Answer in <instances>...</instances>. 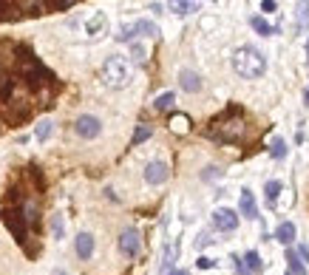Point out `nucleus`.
<instances>
[{
	"label": "nucleus",
	"instance_id": "1",
	"mask_svg": "<svg viewBox=\"0 0 309 275\" xmlns=\"http://www.w3.org/2000/svg\"><path fill=\"white\" fill-rule=\"evenodd\" d=\"M233 71L244 80H258L261 74L267 71V60L253 46H241V49L233 51Z\"/></svg>",
	"mask_w": 309,
	"mask_h": 275
},
{
	"label": "nucleus",
	"instance_id": "2",
	"mask_svg": "<svg viewBox=\"0 0 309 275\" xmlns=\"http://www.w3.org/2000/svg\"><path fill=\"white\" fill-rule=\"evenodd\" d=\"M131 80H134V62L131 60L114 54L102 62V82L108 88H125L131 86Z\"/></svg>",
	"mask_w": 309,
	"mask_h": 275
},
{
	"label": "nucleus",
	"instance_id": "3",
	"mask_svg": "<svg viewBox=\"0 0 309 275\" xmlns=\"http://www.w3.org/2000/svg\"><path fill=\"white\" fill-rule=\"evenodd\" d=\"M74 131H77L83 139H97L99 131H102V122H99L97 116H91V114H83V116L74 119Z\"/></svg>",
	"mask_w": 309,
	"mask_h": 275
},
{
	"label": "nucleus",
	"instance_id": "4",
	"mask_svg": "<svg viewBox=\"0 0 309 275\" xmlns=\"http://www.w3.org/2000/svg\"><path fill=\"white\" fill-rule=\"evenodd\" d=\"M210 219H213V227H216V230H224V232H230L238 227V213L230 207H216Z\"/></svg>",
	"mask_w": 309,
	"mask_h": 275
},
{
	"label": "nucleus",
	"instance_id": "5",
	"mask_svg": "<svg viewBox=\"0 0 309 275\" xmlns=\"http://www.w3.org/2000/svg\"><path fill=\"white\" fill-rule=\"evenodd\" d=\"M168 176H170V167L164 159H151L145 165V182L148 184H164Z\"/></svg>",
	"mask_w": 309,
	"mask_h": 275
},
{
	"label": "nucleus",
	"instance_id": "6",
	"mask_svg": "<svg viewBox=\"0 0 309 275\" xmlns=\"http://www.w3.org/2000/svg\"><path fill=\"white\" fill-rule=\"evenodd\" d=\"M142 247V236L139 230H134V227H128V230L119 232V250L125 252V256H136Z\"/></svg>",
	"mask_w": 309,
	"mask_h": 275
},
{
	"label": "nucleus",
	"instance_id": "7",
	"mask_svg": "<svg viewBox=\"0 0 309 275\" xmlns=\"http://www.w3.org/2000/svg\"><path fill=\"white\" fill-rule=\"evenodd\" d=\"M136 34H148V37H156L159 31H156V26L151 23V20H139V23H131V26H125V29L119 31V40H134Z\"/></svg>",
	"mask_w": 309,
	"mask_h": 275
},
{
	"label": "nucleus",
	"instance_id": "8",
	"mask_svg": "<svg viewBox=\"0 0 309 275\" xmlns=\"http://www.w3.org/2000/svg\"><path fill=\"white\" fill-rule=\"evenodd\" d=\"M74 250H77V258L88 261L94 256V236L91 232H77V239H74Z\"/></svg>",
	"mask_w": 309,
	"mask_h": 275
},
{
	"label": "nucleus",
	"instance_id": "9",
	"mask_svg": "<svg viewBox=\"0 0 309 275\" xmlns=\"http://www.w3.org/2000/svg\"><path fill=\"white\" fill-rule=\"evenodd\" d=\"M168 6H170V12H173V14H179V17H188V14H196V12H199L201 3H199V0H170Z\"/></svg>",
	"mask_w": 309,
	"mask_h": 275
},
{
	"label": "nucleus",
	"instance_id": "10",
	"mask_svg": "<svg viewBox=\"0 0 309 275\" xmlns=\"http://www.w3.org/2000/svg\"><path fill=\"white\" fill-rule=\"evenodd\" d=\"M241 216H244V219H250V221L258 219V204H255V196L250 193L247 187L241 190Z\"/></svg>",
	"mask_w": 309,
	"mask_h": 275
},
{
	"label": "nucleus",
	"instance_id": "11",
	"mask_svg": "<svg viewBox=\"0 0 309 275\" xmlns=\"http://www.w3.org/2000/svg\"><path fill=\"white\" fill-rule=\"evenodd\" d=\"M179 82H182V88L188 94H196L201 88V80H199V74L196 71H190V68H184L182 74H179Z\"/></svg>",
	"mask_w": 309,
	"mask_h": 275
},
{
	"label": "nucleus",
	"instance_id": "12",
	"mask_svg": "<svg viewBox=\"0 0 309 275\" xmlns=\"http://www.w3.org/2000/svg\"><path fill=\"white\" fill-rule=\"evenodd\" d=\"M295 232H298V230H295V224H292V221H281L278 230H275V239H278L284 247H290L292 241H295Z\"/></svg>",
	"mask_w": 309,
	"mask_h": 275
},
{
	"label": "nucleus",
	"instance_id": "13",
	"mask_svg": "<svg viewBox=\"0 0 309 275\" xmlns=\"http://www.w3.org/2000/svg\"><path fill=\"white\" fill-rule=\"evenodd\" d=\"M105 26H108V20H105V14L102 12H97L91 20H88V34L91 37H99V34H105Z\"/></svg>",
	"mask_w": 309,
	"mask_h": 275
},
{
	"label": "nucleus",
	"instance_id": "14",
	"mask_svg": "<svg viewBox=\"0 0 309 275\" xmlns=\"http://www.w3.org/2000/svg\"><path fill=\"white\" fill-rule=\"evenodd\" d=\"M286 264H290V275H306V267L301 264V258L292 250H286Z\"/></svg>",
	"mask_w": 309,
	"mask_h": 275
},
{
	"label": "nucleus",
	"instance_id": "15",
	"mask_svg": "<svg viewBox=\"0 0 309 275\" xmlns=\"http://www.w3.org/2000/svg\"><path fill=\"white\" fill-rule=\"evenodd\" d=\"M250 26H253V29L258 31L261 37H270V34H275V29H273V26H270L264 17H250Z\"/></svg>",
	"mask_w": 309,
	"mask_h": 275
},
{
	"label": "nucleus",
	"instance_id": "16",
	"mask_svg": "<svg viewBox=\"0 0 309 275\" xmlns=\"http://www.w3.org/2000/svg\"><path fill=\"white\" fill-rule=\"evenodd\" d=\"M176 256H179V247H176V244H168V247H164V258H162V272H164V275L170 272V264L176 261Z\"/></svg>",
	"mask_w": 309,
	"mask_h": 275
},
{
	"label": "nucleus",
	"instance_id": "17",
	"mask_svg": "<svg viewBox=\"0 0 309 275\" xmlns=\"http://www.w3.org/2000/svg\"><path fill=\"white\" fill-rule=\"evenodd\" d=\"M173 102H176V94L164 91L162 97H156V102H153V108H156V111H168V108H173Z\"/></svg>",
	"mask_w": 309,
	"mask_h": 275
},
{
	"label": "nucleus",
	"instance_id": "18",
	"mask_svg": "<svg viewBox=\"0 0 309 275\" xmlns=\"http://www.w3.org/2000/svg\"><path fill=\"white\" fill-rule=\"evenodd\" d=\"M295 20H298V26L309 23V0H301V3L295 6Z\"/></svg>",
	"mask_w": 309,
	"mask_h": 275
},
{
	"label": "nucleus",
	"instance_id": "19",
	"mask_svg": "<svg viewBox=\"0 0 309 275\" xmlns=\"http://www.w3.org/2000/svg\"><path fill=\"white\" fill-rule=\"evenodd\" d=\"M131 57H134V62H145L148 60L145 43H131Z\"/></svg>",
	"mask_w": 309,
	"mask_h": 275
},
{
	"label": "nucleus",
	"instance_id": "20",
	"mask_svg": "<svg viewBox=\"0 0 309 275\" xmlns=\"http://www.w3.org/2000/svg\"><path fill=\"white\" fill-rule=\"evenodd\" d=\"M51 236H54V239H63V236H66V230H63V213L51 216Z\"/></svg>",
	"mask_w": 309,
	"mask_h": 275
},
{
	"label": "nucleus",
	"instance_id": "21",
	"mask_svg": "<svg viewBox=\"0 0 309 275\" xmlns=\"http://www.w3.org/2000/svg\"><path fill=\"white\" fill-rule=\"evenodd\" d=\"M281 187H284V184H281L278 179H273V182H267V202H270V204H275V199H278Z\"/></svg>",
	"mask_w": 309,
	"mask_h": 275
},
{
	"label": "nucleus",
	"instance_id": "22",
	"mask_svg": "<svg viewBox=\"0 0 309 275\" xmlns=\"http://www.w3.org/2000/svg\"><path fill=\"white\" fill-rule=\"evenodd\" d=\"M34 136H37V139H40V142H46V139H49V136H51V122H49V119H43V122L37 125Z\"/></svg>",
	"mask_w": 309,
	"mask_h": 275
},
{
	"label": "nucleus",
	"instance_id": "23",
	"mask_svg": "<svg viewBox=\"0 0 309 275\" xmlns=\"http://www.w3.org/2000/svg\"><path fill=\"white\" fill-rule=\"evenodd\" d=\"M244 264H247L250 272H258V269H261V258H258V252H247V256H244Z\"/></svg>",
	"mask_w": 309,
	"mask_h": 275
},
{
	"label": "nucleus",
	"instance_id": "24",
	"mask_svg": "<svg viewBox=\"0 0 309 275\" xmlns=\"http://www.w3.org/2000/svg\"><path fill=\"white\" fill-rule=\"evenodd\" d=\"M145 139H151V128H148V125H139V128L134 131V145H142Z\"/></svg>",
	"mask_w": 309,
	"mask_h": 275
},
{
	"label": "nucleus",
	"instance_id": "25",
	"mask_svg": "<svg viewBox=\"0 0 309 275\" xmlns=\"http://www.w3.org/2000/svg\"><path fill=\"white\" fill-rule=\"evenodd\" d=\"M284 156H286V145L275 136L273 139V159H284Z\"/></svg>",
	"mask_w": 309,
	"mask_h": 275
},
{
	"label": "nucleus",
	"instance_id": "26",
	"mask_svg": "<svg viewBox=\"0 0 309 275\" xmlns=\"http://www.w3.org/2000/svg\"><path fill=\"white\" fill-rule=\"evenodd\" d=\"M233 264H236V275H250V269H247V264H244V258L233 256Z\"/></svg>",
	"mask_w": 309,
	"mask_h": 275
},
{
	"label": "nucleus",
	"instance_id": "27",
	"mask_svg": "<svg viewBox=\"0 0 309 275\" xmlns=\"http://www.w3.org/2000/svg\"><path fill=\"white\" fill-rule=\"evenodd\" d=\"M292 252H295V256L301 258V261H306V264H309V247H306V244H298Z\"/></svg>",
	"mask_w": 309,
	"mask_h": 275
},
{
	"label": "nucleus",
	"instance_id": "28",
	"mask_svg": "<svg viewBox=\"0 0 309 275\" xmlns=\"http://www.w3.org/2000/svg\"><path fill=\"white\" fill-rule=\"evenodd\" d=\"M275 6H278L275 0H261V9H264V12H275Z\"/></svg>",
	"mask_w": 309,
	"mask_h": 275
},
{
	"label": "nucleus",
	"instance_id": "29",
	"mask_svg": "<svg viewBox=\"0 0 309 275\" xmlns=\"http://www.w3.org/2000/svg\"><path fill=\"white\" fill-rule=\"evenodd\" d=\"M210 236H207V232H201V236H199V241H196V247H204V244H210Z\"/></svg>",
	"mask_w": 309,
	"mask_h": 275
},
{
	"label": "nucleus",
	"instance_id": "30",
	"mask_svg": "<svg viewBox=\"0 0 309 275\" xmlns=\"http://www.w3.org/2000/svg\"><path fill=\"white\" fill-rule=\"evenodd\" d=\"M199 267H201V269H210L213 261H210V258H199Z\"/></svg>",
	"mask_w": 309,
	"mask_h": 275
},
{
	"label": "nucleus",
	"instance_id": "31",
	"mask_svg": "<svg viewBox=\"0 0 309 275\" xmlns=\"http://www.w3.org/2000/svg\"><path fill=\"white\" fill-rule=\"evenodd\" d=\"M168 275H190V272H184V269H170Z\"/></svg>",
	"mask_w": 309,
	"mask_h": 275
},
{
	"label": "nucleus",
	"instance_id": "32",
	"mask_svg": "<svg viewBox=\"0 0 309 275\" xmlns=\"http://www.w3.org/2000/svg\"><path fill=\"white\" fill-rule=\"evenodd\" d=\"M303 102H306V105H309V88H306V94H303Z\"/></svg>",
	"mask_w": 309,
	"mask_h": 275
},
{
	"label": "nucleus",
	"instance_id": "33",
	"mask_svg": "<svg viewBox=\"0 0 309 275\" xmlns=\"http://www.w3.org/2000/svg\"><path fill=\"white\" fill-rule=\"evenodd\" d=\"M306 54H309V43H306Z\"/></svg>",
	"mask_w": 309,
	"mask_h": 275
},
{
	"label": "nucleus",
	"instance_id": "34",
	"mask_svg": "<svg viewBox=\"0 0 309 275\" xmlns=\"http://www.w3.org/2000/svg\"><path fill=\"white\" fill-rule=\"evenodd\" d=\"M54 275H66V272H54Z\"/></svg>",
	"mask_w": 309,
	"mask_h": 275
}]
</instances>
